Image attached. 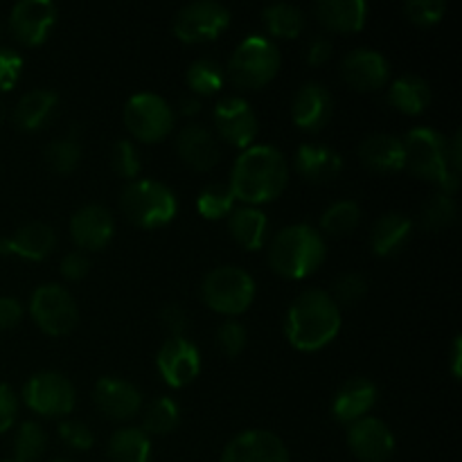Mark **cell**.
<instances>
[{
	"mask_svg": "<svg viewBox=\"0 0 462 462\" xmlns=\"http://www.w3.org/2000/svg\"><path fill=\"white\" fill-rule=\"evenodd\" d=\"M289 162L273 144H253L244 149L230 171L228 188L246 206L271 203L287 189Z\"/></svg>",
	"mask_w": 462,
	"mask_h": 462,
	"instance_id": "1",
	"label": "cell"
},
{
	"mask_svg": "<svg viewBox=\"0 0 462 462\" xmlns=\"http://www.w3.org/2000/svg\"><path fill=\"white\" fill-rule=\"evenodd\" d=\"M343 325L341 307L325 289H305L289 305L284 334L298 352H319L338 337Z\"/></svg>",
	"mask_w": 462,
	"mask_h": 462,
	"instance_id": "2",
	"label": "cell"
},
{
	"mask_svg": "<svg viewBox=\"0 0 462 462\" xmlns=\"http://www.w3.org/2000/svg\"><path fill=\"white\" fill-rule=\"evenodd\" d=\"M328 257L325 237L310 224H293L273 235L266 248L271 271L280 278L302 280L323 266Z\"/></svg>",
	"mask_w": 462,
	"mask_h": 462,
	"instance_id": "3",
	"label": "cell"
},
{
	"mask_svg": "<svg viewBox=\"0 0 462 462\" xmlns=\"http://www.w3.org/2000/svg\"><path fill=\"white\" fill-rule=\"evenodd\" d=\"M404 143V170L418 179L431 180L440 192L454 197L460 188V174L449 167L447 158V138L431 126L411 129L402 138Z\"/></svg>",
	"mask_w": 462,
	"mask_h": 462,
	"instance_id": "4",
	"label": "cell"
},
{
	"mask_svg": "<svg viewBox=\"0 0 462 462\" xmlns=\"http://www.w3.org/2000/svg\"><path fill=\"white\" fill-rule=\"evenodd\" d=\"M120 210L134 226L144 230L171 224L179 212V201L170 185L153 179L129 180L120 192Z\"/></svg>",
	"mask_w": 462,
	"mask_h": 462,
	"instance_id": "5",
	"label": "cell"
},
{
	"mask_svg": "<svg viewBox=\"0 0 462 462\" xmlns=\"http://www.w3.org/2000/svg\"><path fill=\"white\" fill-rule=\"evenodd\" d=\"M280 63L278 45L269 36L251 34L235 48L226 77L242 90H260L275 79Z\"/></svg>",
	"mask_w": 462,
	"mask_h": 462,
	"instance_id": "6",
	"label": "cell"
},
{
	"mask_svg": "<svg viewBox=\"0 0 462 462\" xmlns=\"http://www.w3.org/2000/svg\"><path fill=\"white\" fill-rule=\"evenodd\" d=\"M255 280L239 266H217L203 278L201 298L206 307L221 316L244 314L255 300Z\"/></svg>",
	"mask_w": 462,
	"mask_h": 462,
	"instance_id": "7",
	"label": "cell"
},
{
	"mask_svg": "<svg viewBox=\"0 0 462 462\" xmlns=\"http://www.w3.org/2000/svg\"><path fill=\"white\" fill-rule=\"evenodd\" d=\"M126 131L138 143L153 144L165 140L174 131V108L156 93H138L129 97L122 113Z\"/></svg>",
	"mask_w": 462,
	"mask_h": 462,
	"instance_id": "8",
	"label": "cell"
},
{
	"mask_svg": "<svg viewBox=\"0 0 462 462\" xmlns=\"http://www.w3.org/2000/svg\"><path fill=\"white\" fill-rule=\"evenodd\" d=\"M23 404L41 418H66L75 411L77 393L70 379L57 370H41L23 386Z\"/></svg>",
	"mask_w": 462,
	"mask_h": 462,
	"instance_id": "9",
	"label": "cell"
},
{
	"mask_svg": "<svg viewBox=\"0 0 462 462\" xmlns=\"http://www.w3.org/2000/svg\"><path fill=\"white\" fill-rule=\"evenodd\" d=\"M30 316L48 337H66L79 323V307L61 284H41L30 298Z\"/></svg>",
	"mask_w": 462,
	"mask_h": 462,
	"instance_id": "10",
	"label": "cell"
},
{
	"mask_svg": "<svg viewBox=\"0 0 462 462\" xmlns=\"http://www.w3.org/2000/svg\"><path fill=\"white\" fill-rule=\"evenodd\" d=\"M230 25V9L217 0H197L179 9L171 30L179 41L188 45L215 41Z\"/></svg>",
	"mask_w": 462,
	"mask_h": 462,
	"instance_id": "11",
	"label": "cell"
},
{
	"mask_svg": "<svg viewBox=\"0 0 462 462\" xmlns=\"http://www.w3.org/2000/svg\"><path fill=\"white\" fill-rule=\"evenodd\" d=\"M59 9L52 0H21L9 12V32L27 48L45 43L57 25Z\"/></svg>",
	"mask_w": 462,
	"mask_h": 462,
	"instance_id": "12",
	"label": "cell"
},
{
	"mask_svg": "<svg viewBox=\"0 0 462 462\" xmlns=\"http://www.w3.org/2000/svg\"><path fill=\"white\" fill-rule=\"evenodd\" d=\"M212 120H215V129L219 131L221 138L242 152L253 147L257 134H260V120L244 97L221 99L215 106Z\"/></svg>",
	"mask_w": 462,
	"mask_h": 462,
	"instance_id": "13",
	"label": "cell"
},
{
	"mask_svg": "<svg viewBox=\"0 0 462 462\" xmlns=\"http://www.w3.org/2000/svg\"><path fill=\"white\" fill-rule=\"evenodd\" d=\"M156 365L167 386L185 388L201 373V352L189 338L170 337L158 350Z\"/></svg>",
	"mask_w": 462,
	"mask_h": 462,
	"instance_id": "14",
	"label": "cell"
},
{
	"mask_svg": "<svg viewBox=\"0 0 462 462\" xmlns=\"http://www.w3.org/2000/svg\"><path fill=\"white\" fill-rule=\"evenodd\" d=\"M221 462H291V458L282 438L273 431L248 429L224 447Z\"/></svg>",
	"mask_w": 462,
	"mask_h": 462,
	"instance_id": "15",
	"label": "cell"
},
{
	"mask_svg": "<svg viewBox=\"0 0 462 462\" xmlns=\"http://www.w3.org/2000/svg\"><path fill=\"white\" fill-rule=\"evenodd\" d=\"M347 447L361 462H388L395 454V436L383 420L365 415L347 427Z\"/></svg>",
	"mask_w": 462,
	"mask_h": 462,
	"instance_id": "16",
	"label": "cell"
},
{
	"mask_svg": "<svg viewBox=\"0 0 462 462\" xmlns=\"http://www.w3.org/2000/svg\"><path fill=\"white\" fill-rule=\"evenodd\" d=\"M341 77L359 93L382 90L391 81V63L379 50L356 48L343 57Z\"/></svg>",
	"mask_w": 462,
	"mask_h": 462,
	"instance_id": "17",
	"label": "cell"
},
{
	"mask_svg": "<svg viewBox=\"0 0 462 462\" xmlns=\"http://www.w3.org/2000/svg\"><path fill=\"white\" fill-rule=\"evenodd\" d=\"M116 233V219L108 208L88 203L70 217V237L81 253H95L108 246Z\"/></svg>",
	"mask_w": 462,
	"mask_h": 462,
	"instance_id": "18",
	"label": "cell"
},
{
	"mask_svg": "<svg viewBox=\"0 0 462 462\" xmlns=\"http://www.w3.org/2000/svg\"><path fill=\"white\" fill-rule=\"evenodd\" d=\"M93 402L108 420L129 422L143 409L138 386L120 377H102L93 388Z\"/></svg>",
	"mask_w": 462,
	"mask_h": 462,
	"instance_id": "19",
	"label": "cell"
},
{
	"mask_svg": "<svg viewBox=\"0 0 462 462\" xmlns=\"http://www.w3.org/2000/svg\"><path fill=\"white\" fill-rule=\"evenodd\" d=\"M334 113L332 93L319 81H307L298 88L291 104V120L302 131H320L328 126Z\"/></svg>",
	"mask_w": 462,
	"mask_h": 462,
	"instance_id": "20",
	"label": "cell"
},
{
	"mask_svg": "<svg viewBox=\"0 0 462 462\" xmlns=\"http://www.w3.org/2000/svg\"><path fill=\"white\" fill-rule=\"evenodd\" d=\"M57 246V233L43 221H32L18 228L12 237L0 239V255L21 257L27 262H41Z\"/></svg>",
	"mask_w": 462,
	"mask_h": 462,
	"instance_id": "21",
	"label": "cell"
},
{
	"mask_svg": "<svg viewBox=\"0 0 462 462\" xmlns=\"http://www.w3.org/2000/svg\"><path fill=\"white\" fill-rule=\"evenodd\" d=\"M176 153L188 167L197 171H210L221 161L217 138L201 125H188L176 135Z\"/></svg>",
	"mask_w": 462,
	"mask_h": 462,
	"instance_id": "22",
	"label": "cell"
},
{
	"mask_svg": "<svg viewBox=\"0 0 462 462\" xmlns=\"http://www.w3.org/2000/svg\"><path fill=\"white\" fill-rule=\"evenodd\" d=\"M379 391L370 379L355 377L347 379L341 388L337 391L332 402V413L334 418L341 424H355L356 420L365 418L370 411L377 404Z\"/></svg>",
	"mask_w": 462,
	"mask_h": 462,
	"instance_id": "23",
	"label": "cell"
},
{
	"mask_svg": "<svg viewBox=\"0 0 462 462\" xmlns=\"http://www.w3.org/2000/svg\"><path fill=\"white\" fill-rule=\"evenodd\" d=\"M293 167L298 174L311 185H325L337 179L343 171L341 153L334 152L328 144H302L293 158Z\"/></svg>",
	"mask_w": 462,
	"mask_h": 462,
	"instance_id": "24",
	"label": "cell"
},
{
	"mask_svg": "<svg viewBox=\"0 0 462 462\" xmlns=\"http://www.w3.org/2000/svg\"><path fill=\"white\" fill-rule=\"evenodd\" d=\"M359 161L377 174H395L404 170V143L391 134H373L359 144Z\"/></svg>",
	"mask_w": 462,
	"mask_h": 462,
	"instance_id": "25",
	"label": "cell"
},
{
	"mask_svg": "<svg viewBox=\"0 0 462 462\" xmlns=\"http://www.w3.org/2000/svg\"><path fill=\"white\" fill-rule=\"evenodd\" d=\"M314 14L323 27L338 34H356L368 21V3L364 0H320Z\"/></svg>",
	"mask_w": 462,
	"mask_h": 462,
	"instance_id": "26",
	"label": "cell"
},
{
	"mask_svg": "<svg viewBox=\"0 0 462 462\" xmlns=\"http://www.w3.org/2000/svg\"><path fill=\"white\" fill-rule=\"evenodd\" d=\"M413 233V221L402 212H386L379 217L370 235V248L377 257H393L402 253Z\"/></svg>",
	"mask_w": 462,
	"mask_h": 462,
	"instance_id": "27",
	"label": "cell"
},
{
	"mask_svg": "<svg viewBox=\"0 0 462 462\" xmlns=\"http://www.w3.org/2000/svg\"><path fill=\"white\" fill-rule=\"evenodd\" d=\"M59 106V95L48 88H34L23 95L14 106V125L25 134H34L45 126Z\"/></svg>",
	"mask_w": 462,
	"mask_h": 462,
	"instance_id": "28",
	"label": "cell"
},
{
	"mask_svg": "<svg viewBox=\"0 0 462 462\" xmlns=\"http://www.w3.org/2000/svg\"><path fill=\"white\" fill-rule=\"evenodd\" d=\"M228 230L235 242L246 251H260L269 235V219L260 208L242 206L228 215Z\"/></svg>",
	"mask_w": 462,
	"mask_h": 462,
	"instance_id": "29",
	"label": "cell"
},
{
	"mask_svg": "<svg viewBox=\"0 0 462 462\" xmlns=\"http://www.w3.org/2000/svg\"><path fill=\"white\" fill-rule=\"evenodd\" d=\"M388 102L404 116H422L431 104V86L420 75H402L388 88Z\"/></svg>",
	"mask_w": 462,
	"mask_h": 462,
	"instance_id": "30",
	"label": "cell"
},
{
	"mask_svg": "<svg viewBox=\"0 0 462 462\" xmlns=\"http://www.w3.org/2000/svg\"><path fill=\"white\" fill-rule=\"evenodd\" d=\"M108 462H152V438L140 427H122L108 440Z\"/></svg>",
	"mask_w": 462,
	"mask_h": 462,
	"instance_id": "31",
	"label": "cell"
},
{
	"mask_svg": "<svg viewBox=\"0 0 462 462\" xmlns=\"http://www.w3.org/2000/svg\"><path fill=\"white\" fill-rule=\"evenodd\" d=\"M266 30L275 39H296L305 27V16L291 3H273L262 12Z\"/></svg>",
	"mask_w": 462,
	"mask_h": 462,
	"instance_id": "32",
	"label": "cell"
},
{
	"mask_svg": "<svg viewBox=\"0 0 462 462\" xmlns=\"http://www.w3.org/2000/svg\"><path fill=\"white\" fill-rule=\"evenodd\" d=\"M180 420V409L171 397H156L152 404L147 406V413L143 420V431L149 438H161L167 433L174 431L179 427Z\"/></svg>",
	"mask_w": 462,
	"mask_h": 462,
	"instance_id": "33",
	"label": "cell"
},
{
	"mask_svg": "<svg viewBox=\"0 0 462 462\" xmlns=\"http://www.w3.org/2000/svg\"><path fill=\"white\" fill-rule=\"evenodd\" d=\"M188 88L192 95H215L224 88L226 84V70L212 59H197L192 66L188 68Z\"/></svg>",
	"mask_w": 462,
	"mask_h": 462,
	"instance_id": "34",
	"label": "cell"
},
{
	"mask_svg": "<svg viewBox=\"0 0 462 462\" xmlns=\"http://www.w3.org/2000/svg\"><path fill=\"white\" fill-rule=\"evenodd\" d=\"M235 194L228 188V183H212L201 189L197 197V210L203 219L219 221L226 219L235 210Z\"/></svg>",
	"mask_w": 462,
	"mask_h": 462,
	"instance_id": "35",
	"label": "cell"
},
{
	"mask_svg": "<svg viewBox=\"0 0 462 462\" xmlns=\"http://www.w3.org/2000/svg\"><path fill=\"white\" fill-rule=\"evenodd\" d=\"M361 221V208L356 201L343 199V201L332 203L328 210L320 217V228L323 233L332 235V237H343V235L352 233Z\"/></svg>",
	"mask_w": 462,
	"mask_h": 462,
	"instance_id": "36",
	"label": "cell"
},
{
	"mask_svg": "<svg viewBox=\"0 0 462 462\" xmlns=\"http://www.w3.org/2000/svg\"><path fill=\"white\" fill-rule=\"evenodd\" d=\"M48 436L39 422H23L14 436V462H39L43 458Z\"/></svg>",
	"mask_w": 462,
	"mask_h": 462,
	"instance_id": "37",
	"label": "cell"
},
{
	"mask_svg": "<svg viewBox=\"0 0 462 462\" xmlns=\"http://www.w3.org/2000/svg\"><path fill=\"white\" fill-rule=\"evenodd\" d=\"M43 161L54 174H70L81 161V144L77 138H59L45 147Z\"/></svg>",
	"mask_w": 462,
	"mask_h": 462,
	"instance_id": "38",
	"label": "cell"
},
{
	"mask_svg": "<svg viewBox=\"0 0 462 462\" xmlns=\"http://www.w3.org/2000/svg\"><path fill=\"white\" fill-rule=\"evenodd\" d=\"M456 215H458V206H456L454 197H449L445 192H438L422 206L420 221H422L424 228L442 230L454 224Z\"/></svg>",
	"mask_w": 462,
	"mask_h": 462,
	"instance_id": "39",
	"label": "cell"
},
{
	"mask_svg": "<svg viewBox=\"0 0 462 462\" xmlns=\"http://www.w3.org/2000/svg\"><path fill=\"white\" fill-rule=\"evenodd\" d=\"M365 291H368V280L361 273H356V271H346V273H341L334 280L329 296L334 298L338 307H347L359 302L365 296Z\"/></svg>",
	"mask_w": 462,
	"mask_h": 462,
	"instance_id": "40",
	"label": "cell"
},
{
	"mask_svg": "<svg viewBox=\"0 0 462 462\" xmlns=\"http://www.w3.org/2000/svg\"><path fill=\"white\" fill-rule=\"evenodd\" d=\"M111 167L120 179L134 180L140 171V153L134 140H117L111 152Z\"/></svg>",
	"mask_w": 462,
	"mask_h": 462,
	"instance_id": "41",
	"label": "cell"
},
{
	"mask_svg": "<svg viewBox=\"0 0 462 462\" xmlns=\"http://www.w3.org/2000/svg\"><path fill=\"white\" fill-rule=\"evenodd\" d=\"M404 14L413 25L433 27L445 18L447 3L442 0H409L404 5Z\"/></svg>",
	"mask_w": 462,
	"mask_h": 462,
	"instance_id": "42",
	"label": "cell"
},
{
	"mask_svg": "<svg viewBox=\"0 0 462 462\" xmlns=\"http://www.w3.org/2000/svg\"><path fill=\"white\" fill-rule=\"evenodd\" d=\"M248 332L239 320L228 319L226 323L219 325L217 329V347L224 352L226 356H239L246 347Z\"/></svg>",
	"mask_w": 462,
	"mask_h": 462,
	"instance_id": "43",
	"label": "cell"
},
{
	"mask_svg": "<svg viewBox=\"0 0 462 462\" xmlns=\"http://www.w3.org/2000/svg\"><path fill=\"white\" fill-rule=\"evenodd\" d=\"M59 438L75 451H88L95 445L93 431L84 422H77V420H63L59 424Z\"/></svg>",
	"mask_w": 462,
	"mask_h": 462,
	"instance_id": "44",
	"label": "cell"
},
{
	"mask_svg": "<svg viewBox=\"0 0 462 462\" xmlns=\"http://www.w3.org/2000/svg\"><path fill=\"white\" fill-rule=\"evenodd\" d=\"M23 57L12 48H0V93L12 90L23 72Z\"/></svg>",
	"mask_w": 462,
	"mask_h": 462,
	"instance_id": "45",
	"label": "cell"
},
{
	"mask_svg": "<svg viewBox=\"0 0 462 462\" xmlns=\"http://www.w3.org/2000/svg\"><path fill=\"white\" fill-rule=\"evenodd\" d=\"M18 415V397L9 383L0 382V436L14 427Z\"/></svg>",
	"mask_w": 462,
	"mask_h": 462,
	"instance_id": "46",
	"label": "cell"
},
{
	"mask_svg": "<svg viewBox=\"0 0 462 462\" xmlns=\"http://www.w3.org/2000/svg\"><path fill=\"white\" fill-rule=\"evenodd\" d=\"M90 271V260L86 257V253L81 251H72L68 253L66 257L61 260V275L70 282H79L88 275Z\"/></svg>",
	"mask_w": 462,
	"mask_h": 462,
	"instance_id": "47",
	"label": "cell"
},
{
	"mask_svg": "<svg viewBox=\"0 0 462 462\" xmlns=\"http://www.w3.org/2000/svg\"><path fill=\"white\" fill-rule=\"evenodd\" d=\"M23 314H25V310H23V305L16 298H0V332L16 328L23 320Z\"/></svg>",
	"mask_w": 462,
	"mask_h": 462,
	"instance_id": "48",
	"label": "cell"
},
{
	"mask_svg": "<svg viewBox=\"0 0 462 462\" xmlns=\"http://www.w3.org/2000/svg\"><path fill=\"white\" fill-rule=\"evenodd\" d=\"M161 320L167 329H170L171 337H183L185 328H188V314H185L183 307L179 305H167L161 311Z\"/></svg>",
	"mask_w": 462,
	"mask_h": 462,
	"instance_id": "49",
	"label": "cell"
},
{
	"mask_svg": "<svg viewBox=\"0 0 462 462\" xmlns=\"http://www.w3.org/2000/svg\"><path fill=\"white\" fill-rule=\"evenodd\" d=\"M329 57H332V41L328 36H316V39H311L310 48H307V61L311 66H323V63L329 61Z\"/></svg>",
	"mask_w": 462,
	"mask_h": 462,
	"instance_id": "50",
	"label": "cell"
},
{
	"mask_svg": "<svg viewBox=\"0 0 462 462\" xmlns=\"http://www.w3.org/2000/svg\"><path fill=\"white\" fill-rule=\"evenodd\" d=\"M447 158H449V167L456 171V174H460L462 170V134L460 131H456L454 138H451V143H447Z\"/></svg>",
	"mask_w": 462,
	"mask_h": 462,
	"instance_id": "51",
	"label": "cell"
},
{
	"mask_svg": "<svg viewBox=\"0 0 462 462\" xmlns=\"http://www.w3.org/2000/svg\"><path fill=\"white\" fill-rule=\"evenodd\" d=\"M451 374L454 379H460L462 374V337H456L451 346Z\"/></svg>",
	"mask_w": 462,
	"mask_h": 462,
	"instance_id": "52",
	"label": "cell"
},
{
	"mask_svg": "<svg viewBox=\"0 0 462 462\" xmlns=\"http://www.w3.org/2000/svg\"><path fill=\"white\" fill-rule=\"evenodd\" d=\"M180 111H183L185 116H197V113L201 111V99L192 93L185 95V97L180 99Z\"/></svg>",
	"mask_w": 462,
	"mask_h": 462,
	"instance_id": "53",
	"label": "cell"
},
{
	"mask_svg": "<svg viewBox=\"0 0 462 462\" xmlns=\"http://www.w3.org/2000/svg\"><path fill=\"white\" fill-rule=\"evenodd\" d=\"M5 117H7V108H5V104L0 102V125L5 122Z\"/></svg>",
	"mask_w": 462,
	"mask_h": 462,
	"instance_id": "54",
	"label": "cell"
},
{
	"mask_svg": "<svg viewBox=\"0 0 462 462\" xmlns=\"http://www.w3.org/2000/svg\"><path fill=\"white\" fill-rule=\"evenodd\" d=\"M50 462H70V460H61V458H57V460H50Z\"/></svg>",
	"mask_w": 462,
	"mask_h": 462,
	"instance_id": "55",
	"label": "cell"
},
{
	"mask_svg": "<svg viewBox=\"0 0 462 462\" xmlns=\"http://www.w3.org/2000/svg\"><path fill=\"white\" fill-rule=\"evenodd\" d=\"M0 34H3V23H0Z\"/></svg>",
	"mask_w": 462,
	"mask_h": 462,
	"instance_id": "56",
	"label": "cell"
},
{
	"mask_svg": "<svg viewBox=\"0 0 462 462\" xmlns=\"http://www.w3.org/2000/svg\"><path fill=\"white\" fill-rule=\"evenodd\" d=\"M0 462H14V460H0Z\"/></svg>",
	"mask_w": 462,
	"mask_h": 462,
	"instance_id": "57",
	"label": "cell"
}]
</instances>
